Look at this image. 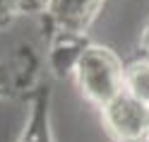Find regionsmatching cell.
<instances>
[{"instance_id": "cell-1", "label": "cell", "mask_w": 149, "mask_h": 142, "mask_svg": "<svg viewBox=\"0 0 149 142\" xmlns=\"http://www.w3.org/2000/svg\"><path fill=\"white\" fill-rule=\"evenodd\" d=\"M74 80L91 106L104 108L118 94L125 92V65L118 53L108 46L89 43L74 70Z\"/></svg>"}, {"instance_id": "cell-2", "label": "cell", "mask_w": 149, "mask_h": 142, "mask_svg": "<svg viewBox=\"0 0 149 142\" xmlns=\"http://www.w3.org/2000/svg\"><path fill=\"white\" fill-rule=\"evenodd\" d=\"M101 123L113 142H142L149 137V106L123 92L101 108Z\"/></svg>"}, {"instance_id": "cell-3", "label": "cell", "mask_w": 149, "mask_h": 142, "mask_svg": "<svg viewBox=\"0 0 149 142\" xmlns=\"http://www.w3.org/2000/svg\"><path fill=\"white\" fill-rule=\"evenodd\" d=\"M39 87V55L31 46H19L0 58V99L29 97Z\"/></svg>"}, {"instance_id": "cell-4", "label": "cell", "mask_w": 149, "mask_h": 142, "mask_svg": "<svg viewBox=\"0 0 149 142\" xmlns=\"http://www.w3.org/2000/svg\"><path fill=\"white\" fill-rule=\"evenodd\" d=\"M106 0H46L43 15L53 31L87 34L99 20Z\"/></svg>"}, {"instance_id": "cell-5", "label": "cell", "mask_w": 149, "mask_h": 142, "mask_svg": "<svg viewBox=\"0 0 149 142\" xmlns=\"http://www.w3.org/2000/svg\"><path fill=\"white\" fill-rule=\"evenodd\" d=\"M89 36L87 34H70V31H53L51 46H48V68L55 77H74L77 63L82 53L89 48Z\"/></svg>"}, {"instance_id": "cell-6", "label": "cell", "mask_w": 149, "mask_h": 142, "mask_svg": "<svg viewBox=\"0 0 149 142\" xmlns=\"http://www.w3.org/2000/svg\"><path fill=\"white\" fill-rule=\"evenodd\" d=\"M29 113L17 142H55L51 125V89L39 84L29 97Z\"/></svg>"}, {"instance_id": "cell-7", "label": "cell", "mask_w": 149, "mask_h": 142, "mask_svg": "<svg viewBox=\"0 0 149 142\" xmlns=\"http://www.w3.org/2000/svg\"><path fill=\"white\" fill-rule=\"evenodd\" d=\"M125 92L149 106V60L139 58L125 65Z\"/></svg>"}, {"instance_id": "cell-8", "label": "cell", "mask_w": 149, "mask_h": 142, "mask_svg": "<svg viewBox=\"0 0 149 142\" xmlns=\"http://www.w3.org/2000/svg\"><path fill=\"white\" fill-rule=\"evenodd\" d=\"M36 12H43L41 0H0V29H7L17 20L31 17Z\"/></svg>"}, {"instance_id": "cell-9", "label": "cell", "mask_w": 149, "mask_h": 142, "mask_svg": "<svg viewBox=\"0 0 149 142\" xmlns=\"http://www.w3.org/2000/svg\"><path fill=\"white\" fill-rule=\"evenodd\" d=\"M139 53H142L144 60H149V22L142 29V36H139Z\"/></svg>"}]
</instances>
